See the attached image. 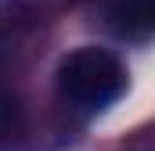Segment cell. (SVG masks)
Instances as JSON below:
<instances>
[{
    "instance_id": "1",
    "label": "cell",
    "mask_w": 155,
    "mask_h": 151,
    "mask_svg": "<svg viewBox=\"0 0 155 151\" xmlns=\"http://www.w3.org/2000/svg\"><path fill=\"white\" fill-rule=\"evenodd\" d=\"M126 90V69L105 47H79L58 69V94L83 112H101Z\"/></svg>"
},
{
    "instance_id": "2",
    "label": "cell",
    "mask_w": 155,
    "mask_h": 151,
    "mask_svg": "<svg viewBox=\"0 0 155 151\" xmlns=\"http://www.w3.org/2000/svg\"><path fill=\"white\" fill-rule=\"evenodd\" d=\"M108 25L123 40H148L155 29V0H116L108 7Z\"/></svg>"
}]
</instances>
